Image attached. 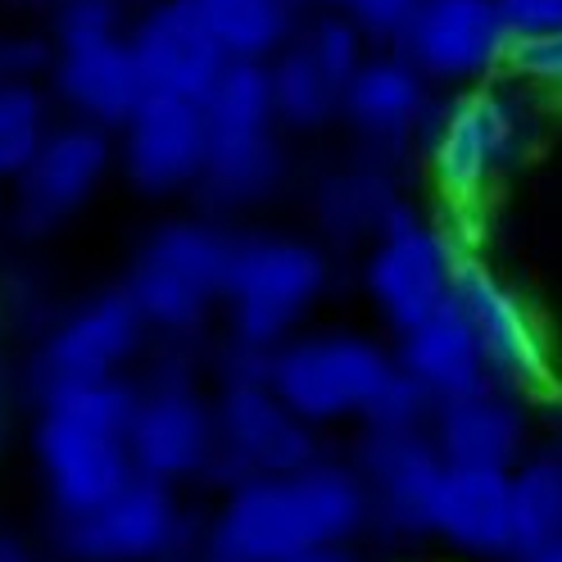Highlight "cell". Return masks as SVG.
I'll use <instances>...</instances> for the list:
<instances>
[{
  "instance_id": "8992f818",
  "label": "cell",
  "mask_w": 562,
  "mask_h": 562,
  "mask_svg": "<svg viewBox=\"0 0 562 562\" xmlns=\"http://www.w3.org/2000/svg\"><path fill=\"white\" fill-rule=\"evenodd\" d=\"M331 281H336V259L318 236L268 232V227L240 232L223 318H218L223 327L218 345L268 359L277 345L308 331Z\"/></svg>"
},
{
  "instance_id": "1f68e13d",
  "label": "cell",
  "mask_w": 562,
  "mask_h": 562,
  "mask_svg": "<svg viewBox=\"0 0 562 562\" xmlns=\"http://www.w3.org/2000/svg\"><path fill=\"white\" fill-rule=\"evenodd\" d=\"M513 42H536L562 32V0H499Z\"/></svg>"
},
{
  "instance_id": "277c9868",
  "label": "cell",
  "mask_w": 562,
  "mask_h": 562,
  "mask_svg": "<svg viewBox=\"0 0 562 562\" xmlns=\"http://www.w3.org/2000/svg\"><path fill=\"white\" fill-rule=\"evenodd\" d=\"M132 400V376L68 385L32 400L27 453L50 517L87 513L136 476Z\"/></svg>"
},
{
  "instance_id": "d4e9b609",
  "label": "cell",
  "mask_w": 562,
  "mask_h": 562,
  "mask_svg": "<svg viewBox=\"0 0 562 562\" xmlns=\"http://www.w3.org/2000/svg\"><path fill=\"white\" fill-rule=\"evenodd\" d=\"M391 349H395V363H400L404 381L431 408L445 404V400H459V395H468V391H476V385L490 381L481 345H476L468 318L459 313L453 300L440 313H431L427 323L400 331L391 340Z\"/></svg>"
},
{
  "instance_id": "6da1fadb",
  "label": "cell",
  "mask_w": 562,
  "mask_h": 562,
  "mask_svg": "<svg viewBox=\"0 0 562 562\" xmlns=\"http://www.w3.org/2000/svg\"><path fill=\"white\" fill-rule=\"evenodd\" d=\"M368 490L349 459L218 490L200 517L195 562H295L318 549L368 540Z\"/></svg>"
},
{
  "instance_id": "3957f363",
  "label": "cell",
  "mask_w": 562,
  "mask_h": 562,
  "mask_svg": "<svg viewBox=\"0 0 562 562\" xmlns=\"http://www.w3.org/2000/svg\"><path fill=\"white\" fill-rule=\"evenodd\" d=\"M268 385L313 431L417 427L431 404L404 381L395 349L355 327H308L268 355Z\"/></svg>"
},
{
  "instance_id": "8d00e7d4",
  "label": "cell",
  "mask_w": 562,
  "mask_h": 562,
  "mask_svg": "<svg viewBox=\"0 0 562 562\" xmlns=\"http://www.w3.org/2000/svg\"><path fill=\"white\" fill-rule=\"evenodd\" d=\"M291 5H295L300 14H313V10H331L336 0H291Z\"/></svg>"
},
{
  "instance_id": "ab89813d",
  "label": "cell",
  "mask_w": 562,
  "mask_h": 562,
  "mask_svg": "<svg viewBox=\"0 0 562 562\" xmlns=\"http://www.w3.org/2000/svg\"><path fill=\"white\" fill-rule=\"evenodd\" d=\"M168 562H195V553H187V558H168Z\"/></svg>"
},
{
  "instance_id": "7a4b0ae2",
  "label": "cell",
  "mask_w": 562,
  "mask_h": 562,
  "mask_svg": "<svg viewBox=\"0 0 562 562\" xmlns=\"http://www.w3.org/2000/svg\"><path fill=\"white\" fill-rule=\"evenodd\" d=\"M531 100L536 91L508 74L440 95L431 132L422 140V168L436 187V218L459 240V250H481L490 195L517 168V159L531 150Z\"/></svg>"
},
{
  "instance_id": "2e32d148",
  "label": "cell",
  "mask_w": 562,
  "mask_h": 562,
  "mask_svg": "<svg viewBox=\"0 0 562 562\" xmlns=\"http://www.w3.org/2000/svg\"><path fill=\"white\" fill-rule=\"evenodd\" d=\"M349 463L368 490V540L385 549L431 540V499L445 476V459L427 422H417V427H363L355 436Z\"/></svg>"
},
{
  "instance_id": "d6986e66",
  "label": "cell",
  "mask_w": 562,
  "mask_h": 562,
  "mask_svg": "<svg viewBox=\"0 0 562 562\" xmlns=\"http://www.w3.org/2000/svg\"><path fill=\"white\" fill-rule=\"evenodd\" d=\"M440 95L445 91H436L395 46H376L345 91L340 123L355 136L359 155L408 168L422 159V140L431 132Z\"/></svg>"
},
{
  "instance_id": "d6a6232c",
  "label": "cell",
  "mask_w": 562,
  "mask_h": 562,
  "mask_svg": "<svg viewBox=\"0 0 562 562\" xmlns=\"http://www.w3.org/2000/svg\"><path fill=\"white\" fill-rule=\"evenodd\" d=\"M0 562H42V549L14 526H0Z\"/></svg>"
},
{
  "instance_id": "5b68a950",
  "label": "cell",
  "mask_w": 562,
  "mask_h": 562,
  "mask_svg": "<svg viewBox=\"0 0 562 562\" xmlns=\"http://www.w3.org/2000/svg\"><path fill=\"white\" fill-rule=\"evenodd\" d=\"M236 236L227 218L182 214L150 227L127 259L123 291L155 345H195L223 318Z\"/></svg>"
},
{
  "instance_id": "52a82bcc",
  "label": "cell",
  "mask_w": 562,
  "mask_h": 562,
  "mask_svg": "<svg viewBox=\"0 0 562 562\" xmlns=\"http://www.w3.org/2000/svg\"><path fill=\"white\" fill-rule=\"evenodd\" d=\"M204 127L209 155L195 191L204 214L232 223L286 187V127L272 104L268 64H227L204 100Z\"/></svg>"
},
{
  "instance_id": "9a60e30c",
  "label": "cell",
  "mask_w": 562,
  "mask_h": 562,
  "mask_svg": "<svg viewBox=\"0 0 562 562\" xmlns=\"http://www.w3.org/2000/svg\"><path fill=\"white\" fill-rule=\"evenodd\" d=\"M372 50L376 46L336 5L304 14L291 46L268 64L272 104L286 136H313L336 127L345 110V91Z\"/></svg>"
},
{
  "instance_id": "e0dca14e",
  "label": "cell",
  "mask_w": 562,
  "mask_h": 562,
  "mask_svg": "<svg viewBox=\"0 0 562 562\" xmlns=\"http://www.w3.org/2000/svg\"><path fill=\"white\" fill-rule=\"evenodd\" d=\"M119 164L114 132L59 119L32 164L5 191V218L23 236H55L95 204L100 187Z\"/></svg>"
},
{
  "instance_id": "5bb4252c",
  "label": "cell",
  "mask_w": 562,
  "mask_h": 562,
  "mask_svg": "<svg viewBox=\"0 0 562 562\" xmlns=\"http://www.w3.org/2000/svg\"><path fill=\"white\" fill-rule=\"evenodd\" d=\"M453 304L468 318L490 381L508 385V391L531 395L536 404L553 395L558 372H553V331L540 323V313L526 304V295L485 263L481 250L459 255L453 272Z\"/></svg>"
},
{
  "instance_id": "f1b7e54d",
  "label": "cell",
  "mask_w": 562,
  "mask_h": 562,
  "mask_svg": "<svg viewBox=\"0 0 562 562\" xmlns=\"http://www.w3.org/2000/svg\"><path fill=\"white\" fill-rule=\"evenodd\" d=\"M508 78L531 87L536 95L562 100V32H553V37H536V42H513Z\"/></svg>"
},
{
  "instance_id": "d590c367",
  "label": "cell",
  "mask_w": 562,
  "mask_h": 562,
  "mask_svg": "<svg viewBox=\"0 0 562 562\" xmlns=\"http://www.w3.org/2000/svg\"><path fill=\"white\" fill-rule=\"evenodd\" d=\"M5 400H10V368H5V355H0V453H5V440H10V417H5Z\"/></svg>"
},
{
  "instance_id": "7402d4cb",
  "label": "cell",
  "mask_w": 562,
  "mask_h": 562,
  "mask_svg": "<svg viewBox=\"0 0 562 562\" xmlns=\"http://www.w3.org/2000/svg\"><path fill=\"white\" fill-rule=\"evenodd\" d=\"M132 55L146 95H172V100H209L227 74V59L204 32L191 0H150L132 23Z\"/></svg>"
},
{
  "instance_id": "9c48e42d",
  "label": "cell",
  "mask_w": 562,
  "mask_h": 562,
  "mask_svg": "<svg viewBox=\"0 0 562 562\" xmlns=\"http://www.w3.org/2000/svg\"><path fill=\"white\" fill-rule=\"evenodd\" d=\"M132 463L140 476L164 485H209L218 459L214 381L191 355V345H159L140 376H132Z\"/></svg>"
},
{
  "instance_id": "4dcf8cb0",
  "label": "cell",
  "mask_w": 562,
  "mask_h": 562,
  "mask_svg": "<svg viewBox=\"0 0 562 562\" xmlns=\"http://www.w3.org/2000/svg\"><path fill=\"white\" fill-rule=\"evenodd\" d=\"M50 37L0 27V82H46Z\"/></svg>"
},
{
  "instance_id": "603a6c76",
  "label": "cell",
  "mask_w": 562,
  "mask_h": 562,
  "mask_svg": "<svg viewBox=\"0 0 562 562\" xmlns=\"http://www.w3.org/2000/svg\"><path fill=\"white\" fill-rule=\"evenodd\" d=\"M408 200L404 168L349 150V159L323 168L308 187V218L327 250H368L385 218Z\"/></svg>"
},
{
  "instance_id": "484cf974",
  "label": "cell",
  "mask_w": 562,
  "mask_h": 562,
  "mask_svg": "<svg viewBox=\"0 0 562 562\" xmlns=\"http://www.w3.org/2000/svg\"><path fill=\"white\" fill-rule=\"evenodd\" d=\"M191 10L227 64H272L304 19L291 0H191Z\"/></svg>"
},
{
  "instance_id": "ffe728a7",
  "label": "cell",
  "mask_w": 562,
  "mask_h": 562,
  "mask_svg": "<svg viewBox=\"0 0 562 562\" xmlns=\"http://www.w3.org/2000/svg\"><path fill=\"white\" fill-rule=\"evenodd\" d=\"M114 140H119V168L132 191L150 200L200 191L204 155H209V127L200 100L146 95Z\"/></svg>"
},
{
  "instance_id": "ba28073f",
  "label": "cell",
  "mask_w": 562,
  "mask_h": 562,
  "mask_svg": "<svg viewBox=\"0 0 562 562\" xmlns=\"http://www.w3.org/2000/svg\"><path fill=\"white\" fill-rule=\"evenodd\" d=\"M209 381H214V431H218V459H214V490L300 472L323 459V436L300 422L281 395L268 385V359L245 355V349L218 345L209 359Z\"/></svg>"
},
{
  "instance_id": "60d3db41",
  "label": "cell",
  "mask_w": 562,
  "mask_h": 562,
  "mask_svg": "<svg viewBox=\"0 0 562 562\" xmlns=\"http://www.w3.org/2000/svg\"><path fill=\"white\" fill-rule=\"evenodd\" d=\"M0 214H5V187H0Z\"/></svg>"
},
{
  "instance_id": "83f0119b",
  "label": "cell",
  "mask_w": 562,
  "mask_h": 562,
  "mask_svg": "<svg viewBox=\"0 0 562 562\" xmlns=\"http://www.w3.org/2000/svg\"><path fill=\"white\" fill-rule=\"evenodd\" d=\"M59 123L46 82H0V187H10Z\"/></svg>"
},
{
  "instance_id": "4316f807",
  "label": "cell",
  "mask_w": 562,
  "mask_h": 562,
  "mask_svg": "<svg viewBox=\"0 0 562 562\" xmlns=\"http://www.w3.org/2000/svg\"><path fill=\"white\" fill-rule=\"evenodd\" d=\"M508 476H513L517 540L536 544L562 536V440L531 445V453Z\"/></svg>"
},
{
  "instance_id": "44dd1931",
  "label": "cell",
  "mask_w": 562,
  "mask_h": 562,
  "mask_svg": "<svg viewBox=\"0 0 562 562\" xmlns=\"http://www.w3.org/2000/svg\"><path fill=\"white\" fill-rule=\"evenodd\" d=\"M427 431L449 468L513 472L536 445V400L485 381L459 400L436 404Z\"/></svg>"
},
{
  "instance_id": "e575fe53",
  "label": "cell",
  "mask_w": 562,
  "mask_h": 562,
  "mask_svg": "<svg viewBox=\"0 0 562 562\" xmlns=\"http://www.w3.org/2000/svg\"><path fill=\"white\" fill-rule=\"evenodd\" d=\"M295 562H368V553L359 544H340V549H318V553H304Z\"/></svg>"
},
{
  "instance_id": "ac0fdd59",
  "label": "cell",
  "mask_w": 562,
  "mask_h": 562,
  "mask_svg": "<svg viewBox=\"0 0 562 562\" xmlns=\"http://www.w3.org/2000/svg\"><path fill=\"white\" fill-rule=\"evenodd\" d=\"M395 50L449 95L504 78L513 37L499 0H422Z\"/></svg>"
},
{
  "instance_id": "30bf717a",
  "label": "cell",
  "mask_w": 562,
  "mask_h": 562,
  "mask_svg": "<svg viewBox=\"0 0 562 562\" xmlns=\"http://www.w3.org/2000/svg\"><path fill=\"white\" fill-rule=\"evenodd\" d=\"M46 91L59 119L114 132L146 100L132 55V32L119 5H59L50 23Z\"/></svg>"
},
{
  "instance_id": "f35d334b",
  "label": "cell",
  "mask_w": 562,
  "mask_h": 562,
  "mask_svg": "<svg viewBox=\"0 0 562 562\" xmlns=\"http://www.w3.org/2000/svg\"><path fill=\"white\" fill-rule=\"evenodd\" d=\"M59 5H119V0H55V10Z\"/></svg>"
},
{
  "instance_id": "cb8c5ba5",
  "label": "cell",
  "mask_w": 562,
  "mask_h": 562,
  "mask_svg": "<svg viewBox=\"0 0 562 562\" xmlns=\"http://www.w3.org/2000/svg\"><path fill=\"white\" fill-rule=\"evenodd\" d=\"M431 540L468 562H508L517 540L513 476L490 468H449L431 499Z\"/></svg>"
},
{
  "instance_id": "836d02e7",
  "label": "cell",
  "mask_w": 562,
  "mask_h": 562,
  "mask_svg": "<svg viewBox=\"0 0 562 562\" xmlns=\"http://www.w3.org/2000/svg\"><path fill=\"white\" fill-rule=\"evenodd\" d=\"M508 562H562V536H553V540H536V544H521Z\"/></svg>"
},
{
  "instance_id": "74e56055",
  "label": "cell",
  "mask_w": 562,
  "mask_h": 562,
  "mask_svg": "<svg viewBox=\"0 0 562 562\" xmlns=\"http://www.w3.org/2000/svg\"><path fill=\"white\" fill-rule=\"evenodd\" d=\"M553 372H558V385H553V391H562V331L553 336Z\"/></svg>"
},
{
  "instance_id": "f546056e",
  "label": "cell",
  "mask_w": 562,
  "mask_h": 562,
  "mask_svg": "<svg viewBox=\"0 0 562 562\" xmlns=\"http://www.w3.org/2000/svg\"><path fill=\"white\" fill-rule=\"evenodd\" d=\"M422 0H336V10L355 23L372 46H400Z\"/></svg>"
},
{
  "instance_id": "8fae6325",
  "label": "cell",
  "mask_w": 562,
  "mask_h": 562,
  "mask_svg": "<svg viewBox=\"0 0 562 562\" xmlns=\"http://www.w3.org/2000/svg\"><path fill=\"white\" fill-rule=\"evenodd\" d=\"M155 336L146 318L127 300L123 281L95 286L74 304H59L55 318L32 336L27 349V391L32 400L68 391V385H95V381H123L150 359Z\"/></svg>"
},
{
  "instance_id": "7c38bea8",
  "label": "cell",
  "mask_w": 562,
  "mask_h": 562,
  "mask_svg": "<svg viewBox=\"0 0 562 562\" xmlns=\"http://www.w3.org/2000/svg\"><path fill=\"white\" fill-rule=\"evenodd\" d=\"M195 536L200 517L187 504V490L140 472L87 513L46 517L55 562H168L195 553Z\"/></svg>"
},
{
  "instance_id": "4fadbf2b",
  "label": "cell",
  "mask_w": 562,
  "mask_h": 562,
  "mask_svg": "<svg viewBox=\"0 0 562 562\" xmlns=\"http://www.w3.org/2000/svg\"><path fill=\"white\" fill-rule=\"evenodd\" d=\"M459 240L449 227L422 209L417 200H404L385 227L368 240L359 259V286L385 331L400 336L417 323H427L453 300V272H459Z\"/></svg>"
}]
</instances>
